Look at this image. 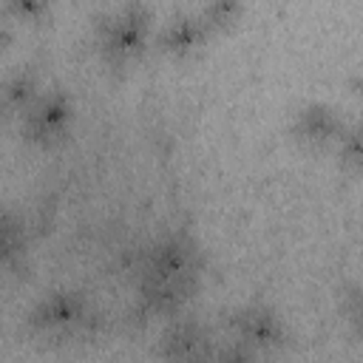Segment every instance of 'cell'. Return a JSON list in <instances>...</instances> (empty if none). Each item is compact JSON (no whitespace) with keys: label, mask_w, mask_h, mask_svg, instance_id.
<instances>
[{"label":"cell","mask_w":363,"mask_h":363,"mask_svg":"<svg viewBox=\"0 0 363 363\" xmlns=\"http://www.w3.org/2000/svg\"><path fill=\"white\" fill-rule=\"evenodd\" d=\"M204 278L201 244L184 233H167L156 238L139 267V303L153 318H173L196 298Z\"/></svg>","instance_id":"1"},{"label":"cell","mask_w":363,"mask_h":363,"mask_svg":"<svg viewBox=\"0 0 363 363\" xmlns=\"http://www.w3.org/2000/svg\"><path fill=\"white\" fill-rule=\"evenodd\" d=\"M153 37L156 17L150 6L142 0H125L94 20L91 45L108 71H128L153 48Z\"/></svg>","instance_id":"2"},{"label":"cell","mask_w":363,"mask_h":363,"mask_svg":"<svg viewBox=\"0 0 363 363\" xmlns=\"http://www.w3.org/2000/svg\"><path fill=\"white\" fill-rule=\"evenodd\" d=\"M77 119L74 96L60 85H45L43 94L17 119V136L31 150H54L71 136Z\"/></svg>","instance_id":"3"},{"label":"cell","mask_w":363,"mask_h":363,"mask_svg":"<svg viewBox=\"0 0 363 363\" xmlns=\"http://www.w3.org/2000/svg\"><path fill=\"white\" fill-rule=\"evenodd\" d=\"M221 335L244 343L258 357H272L292 346V335L284 315L269 303H258V301L227 309L221 315Z\"/></svg>","instance_id":"4"},{"label":"cell","mask_w":363,"mask_h":363,"mask_svg":"<svg viewBox=\"0 0 363 363\" xmlns=\"http://www.w3.org/2000/svg\"><path fill=\"white\" fill-rule=\"evenodd\" d=\"M94 306L85 292L62 286L51 289L31 303L26 312V329L45 340H68L91 326Z\"/></svg>","instance_id":"5"},{"label":"cell","mask_w":363,"mask_h":363,"mask_svg":"<svg viewBox=\"0 0 363 363\" xmlns=\"http://www.w3.org/2000/svg\"><path fill=\"white\" fill-rule=\"evenodd\" d=\"M343 125L346 116L332 102L309 99L292 108L286 119V136L306 153H332Z\"/></svg>","instance_id":"6"},{"label":"cell","mask_w":363,"mask_h":363,"mask_svg":"<svg viewBox=\"0 0 363 363\" xmlns=\"http://www.w3.org/2000/svg\"><path fill=\"white\" fill-rule=\"evenodd\" d=\"M210 37L213 34L207 31V26L201 23V17L196 11L179 9L156 26L153 51L167 62H187L207 48Z\"/></svg>","instance_id":"7"},{"label":"cell","mask_w":363,"mask_h":363,"mask_svg":"<svg viewBox=\"0 0 363 363\" xmlns=\"http://www.w3.org/2000/svg\"><path fill=\"white\" fill-rule=\"evenodd\" d=\"M216 340L218 337L207 323L179 312L167 318L164 329L153 343V354L162 360H210Z\"/></svg>","instance_id":"8"},{"label":"cell","mask_w":363,"mask_h":363,"mask_svg":"<svg viewBox=\"0 0 363 363\" xmlns=\"http://www.w3.org/2000/svg\"><path fill=\"white\" fill-rule=\"evenodd\" d=\"M43 74L37 71V65L31 62H23V65H14L6 77H3V85H0V113L3 119H20L26 113V108L43 94Z\"/></svg>","instance_id":"9"},{"label":"cell","mask_w":363,"mask_h":363,"mask_svg":"<svg viewBox=\"0 0 363 363\" xmlns=\"http://www.w3.org/2000/svg\"><path fill=\"white\" fill-rule=\"evenodd\" d=\"M0 258H3L6 278H26L28 275L26 227L11 210H3V218H0Z\"/></svg>","instance_id":"10"},{"label":"cell","mask_w":363,"mask_h":363,"mask_svg":"<svg viewBox=\"0 0 363 363\" xmlns=\"http://www.w3.org/2000/svg\"><path fill=\"white\" fill-rule=\"evenodd\" d=\"M244 9H247V0H196L193 11L201 17V23L213 37H224L235 31V26L244 17Z\"/></svg>","instance_id":"11"},{"label":"cell","mask_w":363,"mask_h":363,"mask_svg":"<svg viewBox=\"0 0 363 363\" xmlns=\"http://www.w3.org/2000/svg\"><path fill=\"white\" fill-rule=\"evenodd\" d=\"M332 159H335L337 170H343L349 176L363 173V116L346 119V125L332 147Z\"/></svg>","instance_id":"12"},{"label":"cell","mask_w":363,"mask_h":363,"mask_svg":"<svg viewBox=\"0 0 363 363\" xmlns=\"http://www.w3.org/2000/svg\"><path fill=\"white\" fill-rule=\"evenodd\" d=\"M3 17L14 20L17 26H43L51 20L57 0H0Z\"/></svg>","instance_id":"13"},{"label":"cell","mask_w":363,"mask_h":363,"mask_svg":"<svg viewBox=\"0 0 363 363\" xmlns=\"http://www.w3.org/2000/svg\"><path fill=\"white\" fill-rule=\"evenodd\" d=\"M343 318L357 335H363V284L352 286L343 295Z\"/></svg>","instance_id":"14"},{"label":"cell","mask_w":363,"mask_h":363,"mask_svg":"<svg viewBox=\"0 0 363 363\" xmlns=\"http://www.w3.org/2000/svg\"><path fill=\"white\" fill-rule=\"evenodd\" d=\"M14 28H17L14 20H9V17L0 20V51H3V54H9L11 45H14Z\"/></svg>","instance_id":"15"},{"label":"cell","mask_w":363,"mask_h":363,"mask_svg":"<svg viewBox=\"0 0 363 363\" xmlns=\"http://www.w3.org/2000/svg\"><path fill=\"white\" fill-rule=\"evenodd\" d=\"M346 91L352 94V99L363 108V74H352L349 82H346Z\"/></svg>","instance_id":"16"}]
</instances>
